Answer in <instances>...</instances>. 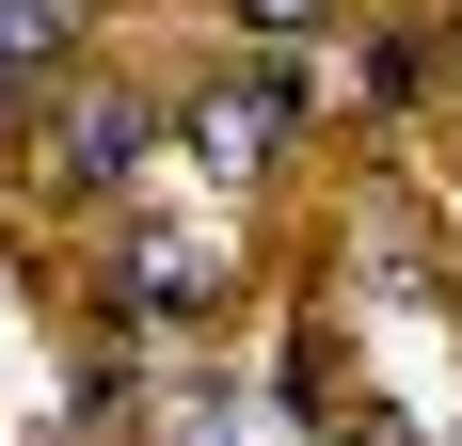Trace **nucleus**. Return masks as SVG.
Masks as SVG:
<instances>
[{"label": "nucleus", "mask_w": 462, "mask_h": 446, "mask_svg": "<svg viewBox=\"0 0 462 446\" xmlns=\"http://www.w3.org/2000/svg\"><path fill=\"white\" fill-rule=\"evenodd\" d=\"M143 144H160V112H143V96H64L48 176H64V191H128V176H143Z\"/></svg>", "instance_id": "obj_2"}, {"label": "nucleus", "mask_w": 462, "mask_h": 446, "mask_svg": "<svg viewBox=\"0 0 462 446\" xmlns=\"http://www.w3.org/2000/svg\"><path fill=\"white\" fill-rule=\"evenodd\" d=\"M176 144L208 160V176H272V160H287V80H208L176 112Z\"/></svg>", "instance_id": "obj_1"}, {"label": "nucleus", "mask_w": 462, "mask_h": 446, "mask_svg": "<svg viewBox=\"0 0 462 446\" xmlns=\"http://www.w3.org/2000/svg\"><path fill=\"white\" fill-rule=\"evenodd\" d=\"M224 16H255L272 48H287V33H319V0H224Z\"/></svg>", "instance_id": "obj_5"}, {"label": "nucleus", "mask_w": 462, "mask_h": 446, "mask_svg": "<svg viewBox=\"0 0 462 446\" xmlns=\"http://www.w3.org/2000/svg\"><path fill=\"white\" fill-rule=\"evenodd\" d=\"M128 303L143 319H191L208 303V256H191V239H128Z\"/></svg>", "instance_id": "obj_3"}, {"label": "nucleus", "mask_w": 462, "mask_h": 446, "mask_svg": "<svg viewBox=\"0 0 462 446\" xmlns=\"http://www.w3.org/2000/svg\"><path fill=\"white\" fill-rule=\"evenodd\" d=\"M64 0H0V80H64Z\"/></svg>", "instance_id": "obj_4"}]
</instances>
